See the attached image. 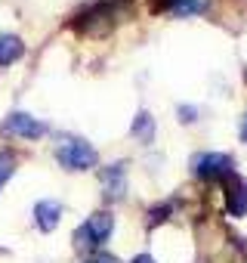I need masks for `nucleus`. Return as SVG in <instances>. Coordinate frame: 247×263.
Listing matches in <instances>:
<instances>
[{
    "instance_id": "obj_9",
    "label": "nucleus",
    "mask_w": 247,
    "mask_h": 263,
    "mask_svg": "<svg viewBox=\"0 0 247 263\" xmlns=\"http://www.w3.org/2000/svg\"><path fill=\"white\" fill-rule=\"evenodd\" d=\"M167 7H170L173 16H195L207 7V0H170Z\"/></svg>"
},
{
    "instance_id": "obj_5",
    "label": "nucleus",
    "mask_w": 247,
    "mask_h": 263,
    "mask_svg": "<svg viewBox=\"0 0 247 263\" xmlns=\"http://www.w3.org/2000/svg\"><path fill=\"white\" fill-rule=\"evenodd\" d=\"M102 189H105V198H120L123 195V189H127V164L123 161H117V164H108V167H102Z\"/></svg>"
},
{
    "instance_id": "obj_1",
    "label": "nucleus",
    "mask_w": 247,
    "mask_h": 263,
    "mask_svg": "<svg viewBox=\"0 0 247 263\" xmlns=\"http://www.w3.org/2000/svg\"><path fill=\"white\" fill-rule=\"evenodd\" d=\"M56 161H59L65 171H90V167H96L99 155H96V149H93L90 143H84V140H65V143L56 149Z\"/></svg>"
},
{
    "instance_id": "obj_2",
    "label": "nucleus",
    "mask_w": 247,
    "mask_h": 263,
    "mask_svg": "<svg viewBox=\"0 0 247 263\" xmlns=\"http://www.w3.org/2000/svg\"><path fill=\"white\" fill-rule=\"evenodd\" d=\"M111 229H114V217L108 214V211H99V214H93L77 232H74V245L77 248H102L105 241H108V235H111Z\"/></svg>"
},
{
    "instance_id": "obj_8",
    "label": "nucleus",
    "mask_w": 247,
    "mask_h": 263,
    "mask_svg": "<svg viewBox=\"0 0 247 263\" xmlns=\"http://www.w3.org/2000/svg\"><path fill=\"white\" fill-rule=\"evenodd\" d=\"M25 44L16 34H0V65H13L16 59H22Z\"/></svg>"
},
{
    "instance_id": "obj_11",
    "label": "nucleus",
    "mask_w": 247,
    "mask_h": 263,
    "mask_svg": "<svg viewBox=\"0 0 247 263\" xmlns=\"http://www.w3.org/2000/svg\"><path fill=\"white\" fill-rule=\"evenodd\" d=\"M16 171V155L13 152H0V183H7Z\"/></svg>"
},
{
    "instance_id": "obj_12",
    "label": "nucleus",
    "mask_w": 247,
    "mask_h": 263,
    "mask_svg": "<svg viewBox=\"0 0 247 263\" xmlns=\"http://www.w3.org/2000/svg\"><path fill=\"white\" fill-rule=\"evenodd\" d=\"M130 263H155V260H152V257H149V254H139V257H133V260H130Z\"/></svg>"
},
{
    "instance_id": "obj_4",
    "label": "nucleus",
    "mask_w": 247,
    "mask_h": 263,
    "mask_svg": "<svg viewBox=\"0 0 247 263\" xmlns=\"http://www.w3.org/2000/svg\"><path fill=\"white\" fill-rule=\"evenodd\" d=\"M7 137H22V140H40L47 134V124H40L37 118L25 115V111H13L4 124H0Z\"/></svg>"
},
{
    "instance_id": "obj_7",
    "label": "nucleus",
    "mask_w": 247,
    "mask_h": 263,
    "mask_svg": "<svg viewBox=\"0 0 247 263\" xmlns=\"http://www.w3.org/2000/svg\"><path fill=\"white\" fill-rule=\"evenodd\" d=\"M59 217H62V204L59 201H37L34 204V220L44 232H53L59 226Z\"/></svg>"
},
{
    "instance_id": "obj_6",
    "label": "nucleus",
    "mask_w": 247,
    "mask_h": 263,
    "mask_svg": "<svg viewBox=\"0 0 247 263\" xmlns=\"http://www.w3.org/2000/svg\"><path fill=\"white\" fill-rule=\"evenodd\" d=\"M225 189H229V192H225V211H229L232 217L247 214V183L232 174V177H225Z\"/></svg>"
},
{
    "instance_id": "obj_14",
    "label": "nucleus",
    "mask_w": 247,
    "mask_h": 263,
    "mask_svg": "<svg viewBox=\"0 0 247 263\" xmlns=\"http://www.w3.org/2000/svg\"><path fill=\"white\" fill-rule=\"evenodd\" d=\"M84 263H111V260H84Z\"/></svg>"
},
{
    "instance_id": "obj_3",
    "label": "nucleus",
    "mask_w": 247,
    "mask_h": 263,
    "mask_svg": "<svg viewBox=\"0 0 247 263\" xmlns=\"http://www.w3.org/2000/svg\"><path fill=\"white\" fill-rule=\"evenodd\" d=\"M192 174L204 180H225L232 177V158L222 152H201L192 158Z\"/></svg>"
},
{
    "instance_id": "obj_10",
    "label": "nucleus",
    "mask_w": 247,
    "mask_h": 263,
    "mask_svg": "<svg viewBox=\"0 0 247 263\" xmlns=\"http://www.w3.org/2000/svg\"><path fill=\"white\" fill-rule=\"evenodd\" d=\"M152 134H155V121H152V115H149V111H139L136 121H133V137H139L142 143H149Z\"/></svg>"
},
{
    "instance_id": "obj_13",
    "label": "nucleus",
    "mask_w": 247,
    "mask_h": 263,
    "mask_svg": "<svg viewBox=\"0 0 247 263\" xmlns=\"http://www.w3.org/2000/svg\"><path fill=\"white\" fill-rule=\"evenodd\" d=\"M241 137H244V143H247V118H244V127H241Z\"/></svg>"
}]
</instances>
